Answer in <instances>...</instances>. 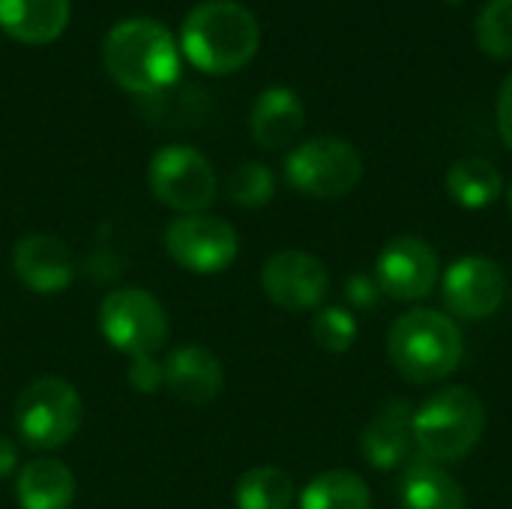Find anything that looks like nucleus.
<instances>
[{
  "label": "nucleus",
  "mask_w": 512,
  "mask_h": 509,
  "mask_svg": "<svg viewBox=\"0 0 512 509\" xmlns=\"http://www.w3.org/2000/svg\"><path fill=\"white\" fill-rule=\"evenodd\" d=\"M261 45V27L252 9L237 0H207L195 6L180 33V48L189 63L207 75L243 69Z\"/></svg>",
  "instance_id": "obj_1"
},
{
  "label": "nucleus",
  "mask_w": 512,
  "mask_h": 509,
  "mask_svg": "<svg viewBox=\"0 0 512 509\" xmlns=\"http://www.w3.org/2000/svg\"><path fill=\"white\" fill-rule=\"evenodd\" d=\"M108 75L129 93L150 96L180 78V48L171 30L153 18H126L114 24L102 45Z\"/></svg>",
  "instance_id": "obj_2"
},
{
  "label": "nucleus",
  "mask_w": 512,
  "mask_h": 509,
  "mask_svg": "<svg viewBox=\"0 0 512 509\" xmlns=\"http://www.w3.org/2000/svg\"><path fill=\"white\" fill-rule=\"evenodd\" d=\"M387 357L408 384H438L450 378L465 357L459 324L435 309H411L390 324Z\"/></svg>",
  "instance_id": "obj_3"
},
{
  "label": "nucleus",
  "mask_w": 512,
  "mask_h": 509,
  "mask_svg": "<svg viewBox=\"0 0 512 509\" xmlns=\"http://www.w3.org/2000/svg\"><path fill=\"white\" fill-rule=\"evenodd\" d=\"M486 405L468 387H441L414 411V447L435 465H456L480 444Z\"/></svg>",
  "instance_id": "obj_4"
},
{
  "label": "nucleus",
  "mask_w": 512,
  "mask_h": 509,
  "mask_svg": "<svg viewBox=\"0 0 512 509\" xmlns=\"http://www.w3.org/2000/svg\"><path fill=\"white\" fill-rule=\"evenodd\" d=\"M81 396L63 378H36L27 384L15 402V429L21 441L33 450L51 453L69 444L81 426Z\"/></svg>",
  "instance_id": "obj_5"
},
{
  "label": "nucleus",
  "mask_w": 512,
  "mask_h": 509,
  "mask_svg": "<svg viewBox=\"0 0 512 509\" xmlns=\"http://www.w3.org/2000/svg\"><path fill=\"white\" fill-rule=\"evenodd\" d=\"M99 330L129 360L156 357L168 342V315L150 291L117 288L99 306Z\"/></svg>",
  "instance_id": "obj_6"
},
{
  "label": "nucleus",
  "mask_w": 512,
  "mask_h": 509,
  "mask_svg": "<svg viewBox=\"0 0 512 509\" xmlns=\"http://www.w3.org/2000/svg\"><path fill=\"white\" fill-rule=\"evenodd\" d=\"M150 192L159 204L177 210L180 216L189 213H207V207L216 201V171L210 159L189 147V144H168L162 147L147 168Z\"/></svg>",
  "instance_id": "obj_7"
},
{
  "label": "nucleus",
  "mask_w": 512,
  "mask_h": 509,
  "mask_svg": "<svg viewBox=\"0 0 512 509\" xmlns=\"http://www.w3.org/2000/svg\"><path fill=\"white\" fill-rule=\"evenodd\" d=\"M288 183L309 198H342L363 177V159L342 138H312L294 147L285 159Z\"/></svg>",
  "instance_id": "obj_8"
},
{
  "label": "nucleus",
  "mask_w": 512,
  "mask_h": 509,
  "mask_svg": "<svg viewBox=\"0 0 512 509\" xmlns=\"http://www.w3.org/2000/svg\"><path fill=\"white\" fill-rule=\"evenodd\" d=\"M165 252L189 273L213 276L234 264L240 237L231 222L210 213H189L168 222L162 234Z\"/></svg>",
  "instance_id": "obj_9"
},
{
  "label": "nucleus",
  "mask_w": 512,
  "mask_h": 509,
  "mask_svg": "<svg viewBox=\"0 0 512 509\" xmlns=\"http://www.w3.org/2000/svg\"><path fill=\"white\" fill-rule=\"evenodd\" d=\"M375 282L384 297L417 303L429 297L441 282L438 252L420 237H393L375 261Z\"/></svg>",
  "instance_id": "obj_10"
},
{
  "label": "nucleus",
  "mask_w": 512,
  "mask_h": 509,
  "mask_svg": "<svg viewBox=\"0 0 512 509\" xmlns=\"http://www.w3.org/2000/svg\"><path fill=\"white\" fill-rule=\"evenodd\" d=\"M261 288L285 312H315L330 291V276L321 258L300 249H282L267 258Z\"/></svg>",
  "instance_id": "obj_11"
},
{
  "label": "nucleus",
  "mask_w": 512,
  "mask_h": 509,
  "mask_svg": "<svg viewBox=\"0 0 512 509\" xmlns=\"http://www.w3.org/2000/svg\"><path fill=\"white\" fill-rule=\"evenodd\" d=\"M444 306L462 321H486L498 315L507 300L504 270L483 255L459 258L444 273Z\"/></svg>",
  "instance_id": "obj_12"
},
{
  "label": "nucleus",
  "mask_w": 512,
  "mask_h": 509,
  "mask_svg": "<svg viewBox=\"0 0 512 509\" xmlns=\"http://www.w3.org/2000/svg\"><path fill=\"white\" fill-rule=\"evenodd\" d=\"M12 270L27 291L48 297L69 288L75 276V261L60 237L27 234L12 249Z\"/></svg>",
  "instance_id": "obj_13"
},
{
  "label": "nucleus",
  "mask_w": 512,
  "mask_h": 509,
  "mask_svg": "<svg viewBox=\"0 0 512 509\" xmlns=\"http://www.w3.org/2000/svg\"><path fill=\"white\" fill-rule=\"evenodd\" d=\"M414 405L408 399H390L363 429L360 453L378 471H393L408 462L414 447Z\"/></svg>",
  "instance_id": "obj_14"
},
{
  "label": "nucleus",
  "mask_w": 512,
  "mask_h": 509,
  "mask_svg": "<svg viewBox=\"0 0 512 509\" xmlns=\"http://www.w3.org/2000/svg\"><path fill=\"white\" fill-rule=\"evenodd\" d=\"M162 369H165L168 393L186 405H210L225 387V372L219 357L201 345L174 348L162 363Z\"/></svg>",
  "instance_id": "obj_15"
},
{
  "label": "nucleus",
  "mask_w": 512,
  "mask_h": 509,
  "mask_svg": "<svg viewBox=\"0 0 512 509\" xmlns=\"http://www.w3.org/2000/svg\"><path fill=\"white\" fill-rule=\"evenodd\" d=\"M306 114H303V102L291 87H267L255 105H252V138L264 147V150H285L291 147L300 132H303Z\"/></svg>",
  "instance_id": "obj_16"
},
{
  "label": "nucleus",
  "mask_w": 512,
  "mask_h": 509,
  "mask_svg": "<svg viewBox=\"0 0 512 509\" xmlns=\"http://www.w3.org/2000/svg\"><path fill=\"white\" fill-rule=\"evenodd\" d=\"M69 0H0V30L27 45L54 42L69 24Z\"/></svg>",
  "instance_id": "obj_17"
},
{
  "label": "nucleus",
  "mask_w": 512,
  "mask_h": 509,
  "mask_svg": "<svg viewBox=\"0 0 512 509\" xmlns=\"http://www.w3.org/2000/svg\"><path fill=\"white\" fill-rule=\"evenodd\" d=\"M21 509H69L75 501V474L60 459H33L15 477Z\"/></svg>",
  "instance_id": "obj_18"
},
{
  "label": "nucleus",
  "mask_w": 512,
  "mask_h": 509,
  "mask_svg": "<svg viewBox=\"0 0 512 509\" xmlns=\"http://www.w3.org/2000/svg\"><path fill=\"white\" fill-rule=\"evenodd\" d=\"M399 501L402 509H468L465 489L456 483V477L429 459L408 465L399 483Z\"/></svg>",
  "instance_id": "obj_19"
},
{
  "label": "nucleus",
  "mask_w": 512,
  "mask_h": 509,
  "mask_svg": "<svg viewBox=\"0 0 512 509\" xmlns=\"http://www.w3.org/2000/svg\"><path fill=\"white\" fill-rule=\"evenodd\" d=\"M444 183H447L450 198L465 210H483L504 195L501 171L489 159H480V156L453 162Z\"/></svg>",
  "instance_id": "obj_20"
},
{
  "label": "nucleus",
  "mask_w": 512,
  "mask_h": 509,
  "mask_svg": "<svg viewBox=\"0 0 512 509\" xmlns=\"http://www.w3.org/2000/svg\"><path fill=\"white\" fill-rule=\"evenodd\" d=\"M300 509H372V492L354 471H324L303 489Z\"/></svg>",
  "instance_id": "obj_21"
},
{
  "label": "nucleus",
  "mask_w": 512,
  "mask_h": 509,
  "mask_svg": "<svg viewBox=\"0 0 512 509\" xmlns=\"http://www.w3.org/2000/svg\"><path fill=\"white\" fill-rule=\"evenodd\" d=\"M237 509H291L294 504V480L273 465H261L246 471L234 486Z\"/></svg>",
  "instance_id": "obj_22"
},
{
  "label": "nucleus",
  "mask_w": 512,
  "mask_h": 509,
  "mask_svg": "<svg viewBox=\"0 0 512 509\" xmlns=\"http://www.w3.org/2000/svg\"><path fill=\"white\" fill-rule=\"evenodd\" d=\"M477 42L498 60L512 57V0H489L477 15Z\"/></svg>",
  "instance_id": "obj_23"
},
{
  "label": "nucleus",
  "mask_w": 512,
  "mask_h": 509,
  "mask_svg": "<svg viewBox=\"0 0 512 509\" xmlns=\"http://www.w3.org/2000/svg\"><path fill=\"white\" fill-rule=\"evenodd\" d=\"M273 195H276V177L261 162H246V165L234 168L228 177V198L237 207L255 210V207L270 204Z\"/></svg>",
  "instance_id": "obj_24"
},
{
  "label": "nucleus",
  "mask_w": 512,
  "mask_h": 509,
  "mask_svg": "<svg viewBox=\"0 0 512 509\" xmlns=\"http://www.w3.org/2000/svg\"><path fill=\"white\" fill-rule=\"evenodd\" d=\"M312 339L330 354H345L357 339V318L342 306L318 309L312 318Z\"/></svg>",
  "instance_id": "obj_25"
},
{
  "label": "nucleus",
  "mask_w": 512,
  "mask_h": 509,
  "mask_svg": "<svg viewBox=\"0 0 512 509\" xmlns=\"http://www.w3.org/2000/svg\"><path fill=\"white\" fill-rule=\"evenodd\" d=\"M129 387L135 393H156L159 387H165V369L156 357H135L129 363Z\"/></svg>",
  "instance_id": "obj_26"
},
{
  "label": "nucleus",
  "mask_w": 512,
  "mask_h": 509,
  "mask_svg": "<svg viewBox=\"0 0 512 509\" xmlns=\"http://www.w3.org/2000/svg\"><path fill=\"white\" fill-rule=\"evenodd\" d=\"M345 297L354 309H375L381 303V288L375 282V276H366V273H354L348 282H345Z\"/></svg>",
  "instance_id": "obj_27"
},
{
  "label": "nucleus",
  "mask_w": 512,
  "mask_h": 509,
  "mask_svg": "<svg viewBox=\"0 0 512 509\" xmlns=\"http://www.w3.org/2000/svg\"><path fill=\"white\" fill-rule=\"evenodd\" d=\"M498 132H501L504 144L512 150V72L498 93Z\"/></svg>",
  "instance_id": "obj_28"
},
{
  "label": "nucleus",
  "mask_w": 512,
  "mask_h": 509,
  "mask_svg": "<svg viewBox=\"0 0 512 509\" xmlns=\"http://www.w3.org/2000/svg\"><path fill=\"white\" fill-rule=\"evenodd\" d=\"M18 468V447L6 435H0V480H9Z\"/></svg>",
  "instance_id": "obj_29"
},
{
  "label": "nucleus",
  "mask_w": 512,
  "mask_h": 509,
  "mask_svg": "<svg viewBox=\"0 0 512 509\" xmlns=\"http://www.w3.org/2000/svg\"><path fill=\"white\" fill-rule=\"evenodd\" d=\"M507 204H510V213H512V183H510V189H507Z\"/></svg>",
  "instance_id": "obj_30"
},
{
  "label": "nucleus",
  "mask_w": 512,
  "mask_h": 509,
  "mask_svg": "<svg viewBox=\"0 0 512 509\" xmlns=\"http://www.w3.org/2000/svg\"><path fill=\"white\" fill-rule=\"evenodd\" d=\"M453 3H459V0H453Z\"/></svg>",
  "instance_id": "obj_31"
}]
</instances>
